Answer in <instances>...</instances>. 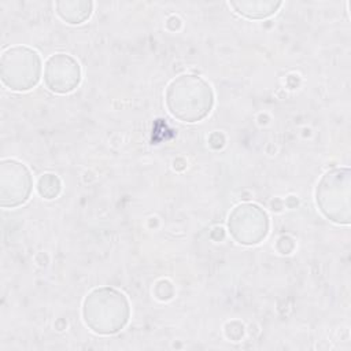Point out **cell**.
I'll list each match as a JSON object with an SVG mask.
<instances>
[{"mask_svg": "<svg viewBox=\"0 0 351 351\" xmlns=\"http://www.w3.org/2000/svg\"><path fill=\"white\" fill-rule=\"evenodd\" d=\"M166 104L173 117L184 122H196L211 111L213 92L200 77L180 75L167 88Z\"/></svg>", "mask_w": 351, "mask_h": 351, "instance_id": "1", "label": "cell"}, {"mask_svg": "<svg viewBox=\"0 0 351 351\" xmlns=\"http://www.w3.org/2000/svg\"><path fill=\"white\" fill-rule=\"evenodd\" d=\"M85 324L96 333L112 335L125 326L129 318V303L123 293L112 288H97L84 302Z\"/></svg>", "mask_w": 351, "mask_h": 351, "instance_id": "2", "label": "cell"}, {"mask_svg": "<svg viewBox=\"0 0 351 351\" xmlns=\"http://www.w3.org/2000/svg\"><path fill=\"white\" fill-rule=\"evenodd\" d=\"M317 204L321 213L336 223L350 222V170L333 169L317 185Z\"/></svg>", "mask_w": 351, "mask_h": 351, "instance_id": "3", "label": "cell"}, {"mask_svg": "<svg viewBox=\"0 0 351 351\" xmlns=\"http://www.w3.org/2000/svg\"><path fill=\"white\" fill-rule=\"evenodd\" d=\"M40 58L27 47H12L1 56V80L12 90H27L40 78Z\"/></svg>", "mask_w": 351, "mask_h": 351, "instance_id": "4", "label": "cell"}, {"mask_svg": "<svg viewBox=\"0 0 351 351\" xmlns=\"http://www.w3.org/2000/svg\"><path fill=\"white\" fill-rule=\"evenodd\" d=\"M229 230L233 237L241 244H256L265 239L269 228L267 215L261 207L244 203L232 211L229 215Z\"/></svg>", "mask_w": 351, "mask_h": 351, "instance_id": "5", "label": "cell"}, {"mask_svg": "<svg viewBox=\"0 0 351 351\" xmlns=\"http://www.w3.org/2000/svg\"><path fill=\"white\" fill-rule=\"evenodd\" d=\"M32 191V177L25 165L16 160L1 162V204L15 207L25 203Z\"/></svg>", "mask_w": 351, "mask_h": 351, "instance_id": "6", "label": "cell"}, {"mask_svg": "<svg viewBox=\"0 0 351 351\" xmlns=\"http://www.w3.org/2000/svg\"><path fill=\"white\" fill-rule=\"evenodd\" d=\"M44 80L47 86L53 92H71L78 86L81 80L80 64L66 53H55L45 63Z\"/></svg>", "mask_w": 351, "mask_h": 351, "instance_id": "7", "label": "cell"}, {"mask_svg": "<svg viewBox=\"0 0 351 351\" xmlns=\"http://www.w3.org/2000/svg\"><path fill=\"white\" fill-rule=\"evenodd\" d=\"M38 191H40L41 196H44L47 199L55 197L60 191L59 180L53 174L43 176L38 181Z\"/></svg>", "mask_w": 351, "mask_h": 351, "instance_id": "8", "label": "cell"}]
</instances>
